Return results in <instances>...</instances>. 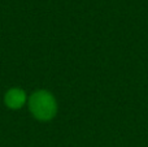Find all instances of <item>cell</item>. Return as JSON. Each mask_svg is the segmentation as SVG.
Masks as SVG:
<instances>
[{"mask_svg":"<svg viewBox=\"0 0 148 147\" xmlns=\"http://www.w3.org/2000/svg\"><path fill=\"white\" fill-rule=\"evenodd\" d=\"M27 94L23 89L14 86V87H10L5 91L4 94V104L7 108L12 109V111H17L21 109L25 104H27Z\"/></svg>","mask_w":148,"mask_h":147,"instance_id":"cell-2","label":"cell"},{"mask_svg":"<svg viewBox=\"0 0 148 147\" xmlns=\"http://www.w3.org/2000/svg\"><path fill=\"white\" fill-rule=\"evenodd\" d=\"M27 107L31 116L38 121H51L57 115V100L55 95L48 90H35L27 99Z\"/></svg>","mask_w":148,"mask_h":147,"instance_id":"cell-1","label":"cell"}]
</instances>
